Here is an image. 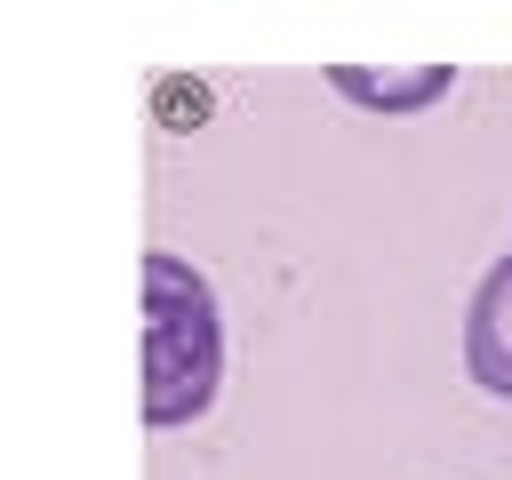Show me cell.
Returning <instances> with one entry per match:
<instances>
[{
    "instance_id": "1",
    "label": "cell",
    "mask_w": 512,
    "mask_h": 480,
    "mask_svg": "<svg viewBox=\"0 0 512 480\" xmlns=\"http://www.w3.org/2000/svg\"><path fill=\"white\" fill-rule=\"evenodd\" d=\"M224 392V304L208 272L152 248L144 256V424H200Z\"/></svg>"
},
{
    "instance_id": "2",
    "label": "cell",
    "mask_w": 512,
    "mask_h": 480,
    "mask_svg": "<svg viewBox=\"0 0 512 480\" xmlns=\"http://www.w3.org/2000/svg\"><path fill=\"white\" fill-rule=\"evenodd\" d=\"M464 368L488 400H512V256H496L464 304Z\"/></svg>"
},
{
    "instance_id": "3",
    "label": "cell",
    "mask_w": 512,
    "mask_h": 480,
    "mask_svg": "<svg viewBox=\"0 0 512 480\" xmlns=\"http://www.w3.org/2000/svg\"><path fill=\"white\" fill-rule=\"evenodd\" d=\"M328 88L360 112H424L440 96H456V64H416V72H360V64H328Z\"/></svg>"
},
{
    "instance_id": "4",
    "label": "cell",
    "mask_w": 512,
    "mask_h": 480,
    "mask_svg": "<svg viewBox=\"0 0 512 480\" xmlns=\"http://www.w3.org/2000/svg\"><path fill=\"white\" fill-rule=\"evenodd\" d=\"M208 104H216V96H208L200 80H160V88H152V120H160V128H176V136H184V128H200V120H208Z\"/></svg>"
}]
</instances>
